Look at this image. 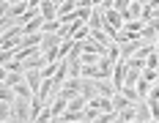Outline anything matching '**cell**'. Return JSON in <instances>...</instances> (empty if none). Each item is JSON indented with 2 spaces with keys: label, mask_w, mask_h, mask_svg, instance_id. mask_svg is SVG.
I'll return each mask as SVG.
<instances>
[{
  "label": "cell",
  "mask_w": 159,
  "mask_h": 123,
  "mask_svg": "<svg viewBox=\"0 0 159 123\" xmlns=\"http://www.w3.org/2000/svg\"><path fill=\"white\" fill-rule=\"evenodd\" d=\"M132 104H134V101H129L124 93H115V96H112V107H115V112H121V109L132 107Z\"/></svg>",
  "instance_id": "17"
},
{
  "label": "cell",
  "mask_w": 159,
  "mask_h": 123,
  "mask_svg": "<svg viewBox=\"0 0 159 123\" xmlns=\"http://www.w3.org/2000/svg\"><path fill=\"white\" fill-rule=\"evenodd\" d=\"M49 3H55V6H58V8H61V6H63L66 0H49Z\"/></svg>",
  "instance_id": "29"
},
{
  "label": "cell",
  "mask_w": 159,
  "mask_h": 123,
  "mask_svg": "<svg viewBox=\"0 0 159 123\" xmlns=\"http://www.w3.org/2000/svg\"><path fill=\"white\" fill-rule=\"evenodd\" d=\"M69 63V74L71 77H82V60H66Z\"/></svg>",
  "instance_id": "21"
},
{
  "label": "cell",
  "mask_w": 159,
  "mask_h": 123,
  "mask_svg": "<svg viewBox=\"0 0 159 123\" xmlns=\"http://www.w3.org/2000/svg\"><path fill=\"white\" fill-rule=\"evenodd\" d=\"M91 16H93V8H77V19H82V22H91Z\"/></svg>",
  "instance_id": "24"
},
{
  "label": "cell",
  "mask_w": 159,
  "mask_h": 123,
  "mask_svg": "<svg viewBox=\"0 0 159 123\" xmlns=\"http://www.w3.org/2000/svg\"><path fill=\"white\" fill-rule=\"evenodd\" d=\"M118 118H121L124 123H132V121H137V104H132V107L121 109V112H118Z\"/></svg>",
  "instance_id": "18"
},
{
  "label": "cell",
  "mask_w": 159,
  "mask_h": 123,
  "mask_svg": "<svg viewBox=\"0 0 159 123\" xmlns=\"http://www.w3.org/2000/svg\"><path fill=\"white\" fill-rule=\"evenodd\" d=\"M91 107L102 109V112H115V107H112V99H107V96H96L93 101H91Z\"/></svg>",
  "instance_id": "13"
},
{
  "label": "cell",
  "mask_w": 159,
  "mask_h": 123,
  "mask_svg": "<svg viewBox=\"0 0 159 123\" xmlns=\"http://www.w3.org/2000/svg\"><path fill=\"white\" fill-rule=\"evenodd\" d=\"M16 3H28V0H3V6H16Z\"/></svg>",
  "instance_id": "27"
},
{
  "label": "cell",
  "mask_w": 159,
  "mask_h": 123,
  "mask_svg": "<svg viewBox=\"0 0 159 123\" xmlns=\"http://www.w3.org/2000/svg\"><path fill=\"white\" fill-rule=\"evenodd\" d=\"M49 109H52V115H55V118H61L66 109H69V99H63V96H52Z\"/></svg>",
  "instance_id": "7"
},
{
  "label": "cell",
  "mask_w": 159,
  "mask_h": 123,
  "mask_svg": "<svg viewBox=\"0 0 159 123\" xmlns=\"http://www.w3.org/2000/svg\"><path fill=\"white\" fill-rule=\"evenodd\" d=\"M52 123H63V121H61V118H52Z\"/></svg>",
  "instance_id": "31"
},
{
  "label": "cell",
  "mask_w": 159,
  "mask_h": 123,
  "mask_svg": "<svg viewBox=\"0 0 159 123\" xmlns=\"http://www.w3.org/2000/svg\"><path fill=\"white\" fill-rule=\"evenodd\" d=\"M104 8H93V16H91V22H88V28L91 30H104Z\"/></svg>",
  "instance_id": "9"
},
{
  "label": "cell",
  "mask_w": 159,
  "mask_h": 123,
  "mask_svg": "<svg viewBox=\"0 0 159 123\" xmlns=\"http://www.w3.org/2000/svg\"><path fill=\"white\" fill-rule=\"evenodd\" d=\"M148 123H159V118H154V121H148Z\"/></svg>",
  "instance_id": "32"
},
{
  "label": "cell",
  "mask_w": 159,
  "mask_h": 123,
  "mask_svg": "<svg viewBox=\"0 0 159 123\" xmlns=\"http://www.w3.org/2000/svg\"><path fill=\"white\" fill-rule=\"evenodd\" d=\"M39 11H41V16H44L47 22L58 19V6H55V3H49V0H44V3L39 6Z\"/></svg>",
  "instance_id": "11"
},
{
  "label": "cell",
  "mask_w": 159,
  "mask_h": 123,
  "mask_svg": "<svg viewBox=\"0 0 159 123\" xmlns=\"http://www.w3.org/2000/svg\"><path fill=\"white\" fill-rule=\"evenodd\" d=\"M96 90H99V96H107V99H112V96L118 93L110 79H96Z\"/></svg>",
  "instance_id": "10"
},
{
  "label": "cell",
  "mask_w": 159,
  "mask_h": 123,
  "mask_svg": "<svg viewBox=\"0 0 159 123\" xmlns=\"http://www.w3.org/2000/svg\"><path fill=\"white\" fill-rule=\"evenodd\" d=\"M58 96H63V99H77V96H82V77H69V82L63 85V90L58 93Z\"/></svg>",
  "instance_id": "2"
},
{
  "label": "cell",
  "mask_w": 159,
  "mask_h": 123,
  "mask_svg": "<svg viewBox=\"0 0 159 123\" xmlns=\"http://www.w3.org/2000/svg\"><path fill=\"white\" fill-rule=\"evenodd\" d=\"M36 99V96H33ZM33 99H16L14 104H11V121L14 123H25V121H30V101Z\"/></svg>",
  "instance_id": "1"
},
{
  "label": "cell",
  "mask_w": 159,
  "mask_h": 123,
  "mask_svg": "<svg viewBox=\"0 0 159 123\" xmlns=\"http://www.w3.org/2000/svg\"><path fill=\"white\" fill-rule=\"evenodd\" d=\"M0 123H14V121H0Z\"/></svg>",
  "instance_id": "34"
},
{
  "label": "cell",
  "mask_w": 159,
  "mask_h": 123,
  "mask_svg": "<svg viewBox=\"0 0 159 123\" xmlns=\"http://www.w3.org/2000/svg\"><path fill=\"white\" fill-rule=\"evenodd\" d=\"M3 71H19V74H25V63L22 60H8V63H3Z\"/></svg>",
  "instance_id": "20"
},
{
  "label": "cell",
  "mask_w": 159,
  "mask_h": 123,
  "mask_svg": "<svg viewBox=\"0 0 159 123\" xmlns=\"http://www.w3.org/2000/svg\"><path fill=\"white\" fill-rule=\"evenodd\" d=\"M63 38L61 33H44V41H41V52H52V49H61Z\"/></svg>",
  "instance_id": "5"
},
{
  "label": "cell",
  "mask_w": 159,
  "mask_h": 123,
  "mask_svg": "<svg viewBox=\"0 0 159 123\" xmlns=\"http://www.w3.org/2000/svg\"><path fill=\"white\" fill-rule=\"evenodd\" d=\"M137 121H154V115H151V107H148V101H137Z\"/></svg>",
  "instance_id": "14"
},
{
  "label": "cell",
  "mask_w": 159,
  "mask_h": 123,
  "mask_svg": "<svg viewBox=\"0 0 159 123\" xmlns=\"http://www.w3.org/2000/svg\"><path fill=\"white\" fill-rule=\"evenodd\" d=\"M16 99H19V96H16L14 88H8V85H3V88H0V101H3V104H14Z\"/></svg>",
  "instance_id": "15"
},
{
  "label": "cell",
  "mask_w": 159,
  "mask_h": 123,
  "mask_svg": "<svg viewBox=\"0 0 159 123\" xmlns=\"http://www.w3.org/2000/svg\"><path fill=\"white\" fill-rule=\"evenodd\" d=\"M82 96H85L88 101H93L96 96H99V90H96V79H88V77H82Z\"/></svg>",
  "instance_id": "12"
},
{
  "label": "cell",
  "mask_w": 159,
  "mask_h": 123,
  "mask_svg": "<svg viewBox=\"0 0 159 123\" xmlns=\"http://www.w3.org/2000/svg\"><path fill=\"white\" fill-rule=\"evenodd\" d=\"M88 104H91V101H88L85 96H77V99L69 101V112H82V109H88Z\"/></svg>",
  "instance_id": "16"
},
{
  "label": "cell",
  "mask_w": 159,
  "mask_h": 123,
  "mask_svg": "<svg viewBox=\"0 0 159 123\" xmlns=\"http://www.w3.org/2000/svg\"><path fill=\"white\" fill-rule=\"evenodd\" d=\"M22 82H28V79H25V74H19V71H3V85L16 88V85H22Z\"/></svg>",
  "instance_id": "8"
},
{
  "label": "cell",
  "mask_w": 159,
  "mask_h": 123,
  "mask_svg": "<svg viewBox=\"0 0 159 123\" xmlns=\"http://www.w3.org/2000/svg\"><path fill=\"white\" fill-rule=\"evenodd\" d=\"M151 88H154V85H151V82H148V79H143L140 77V82H137V96H140V99H148V93H151Z\"/></svg>",
  "instance_id": "19"
},
{
  "label": "cell",
  "mask_w": 159,
  "mask_h": 123,
  "mask_svg": "<svg viewBox=\"0 0 159 123\" xmlns=\"http://www.w3.org/2000/svg\"><path fill=\"white\" fill-rule=\"evenodd\" d=\"M61 28H63V25H61V19H52V22L44 25V33H61Z\"/></svg>",
  "instance_id": "23"
},
{
  "label": "cell",
  "mask_w": 159,
  "mask_h": 123,
  "mask_svg": "<svg viewBox=\"0 0 159 123\" xmlns=\"http://www.w3.org/2000/svg\"><path fill=\"white\" fill-rule=\"evenodd\" d=\"M112 123H124V121H121V118H118V121H112Z\"/></svg>",
  "instance_id": "33"
},
{
  "label": "cell",
  "mask_w": 159,
  "mask_h": 123,
  "mask_svg": "<svg viewBox=\"0 0 159 123\" xmlns=\"http://www.w3.org/2000/svg\"><path fill=\"white\" fill-rule=\"evenodd\" d=\"M132 3H134V0H115V11H121V14H124Z\"/></svg>",
  "instance_id": "25"
},
{
  "label": "cell",
  "mask_w": 159,
  "mask_h": 123,
  "mask_svg": "<svg viewBox=\"0 0 159 123\" xmlns=\"http://www.w3.org/2000/svg\"><path fill=\"white\" fill-rule=\"evenodd\" d=\"M143 79H148L151 85H157V82H159V71H157V68H145V71H143Z\"/></svg>",
  "instance_id": "22"
},
{
  "label": "cell",
  "mask_w": 159,
  "mask_h": 123,
  "mask_svg": "<svg viewBox=\"0 0 159 123\" xmlns=\"http://www.w3.org/2000/svg\"><path fill=\"white\" fill-rule=\"evenodd\" d=\"M126 77H129V63H126V60H121L118 66H115V71H112V79H110L112 85H115V90H118V93L124 90V85H126Z\"/></svg>",
  "instance_id": "3"
},
{
  "label": "cell",
  "mask_w": 159,
  "mask_h": 123,
  "mask_svg": "<svg viewBox=\"0 0 159 123\" xmlns=\"http://www.w3.org/2000/svg\"><path fill=\"white\" fill-rule=\"evenodd\" d=\"M154 49H157V55H159V36L154 38Z\"/></svg>",
  "instance_id": "28"
},
{
  "label": "cell",
  "mask_w": 159,
  "mask_h": 123,
  "mask_svg": "<svg viewBox=\"0 0 159 123\" xmlns=\"http://www.w3.org/2000/svg\"><path fill=\"white\" fill-rule=\"evenodd\" d=\"M145 101H159V82L151 88V93H148V99H145Z\"/></svg>",
  "instance_id": "26"
},
{
  "label": "cell",
  "mask_w": 159,
  "mask_h": 123,
  "mask_svg": "<svg viewBox=\"0 0 159 123\" xmlns=\"http://www.w3.org/2000/svg\"><path fill=\"white\" fill-rule=\"evenodd\" d=\"M25 79H28L30 90L39 96V93H41V88H44V74H41V71H25Z\"/></svg>",
  "instance_id": "6"
},
{
  "label": "cell",
  "mask_w": 159,
  "mask_h": 123,
  "mask_svg": "<svg viewBox=\"0 0 159 123\" xmlns=\"http://www.w3.org/2000/svg\"><path fill=\"white\" fill-rule=\"evenodd\" d=\"M44 25H47V19L39 14V16H33V19H28L22 28H25V36H33V33H44Z\"/></svg>",
  "instance_id": "4"
},
{
  "label": "cell",
  "mask_w": 159,
  "mask_h": 123,
  "mask_svg": "<svg viewBox=\"0 0 159 123\" xmlns=\"http://www.w3.org/2000/svg\"><path fill=\"white\" fill-rule=\"evenodd\" d=\"M134 3H140V6H148V3H151V0H134Z\"/></svg>",
  "instance_id": "30"
}]
</instances>
